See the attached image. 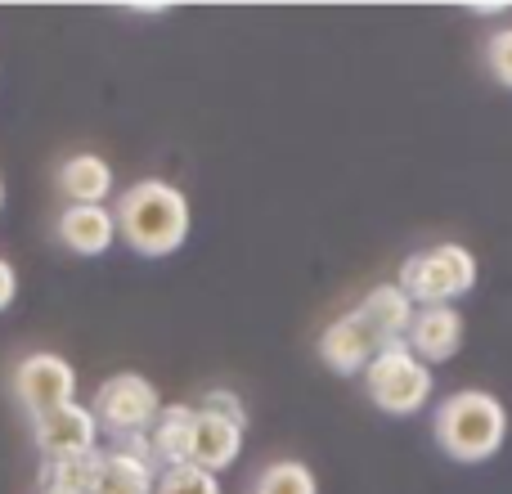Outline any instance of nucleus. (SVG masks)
<instances>
[{
  "mask_svg": "<svg viewBox=\"0 0 512 494\" xmlns=\"http://www.w3.org/2000/svg\"><path fill=\"white\" fill-rule=\"evenodd\" d=\"M90 414L99 423V436H113V441H126V436H144L162 414V396L144 373H113L95 387L90 396Z\"/></svg>",
  "mask_w": 512,
  "mask_h": 494,
  "instance_id": "5",
  "label": "nucleus"
},
{
  "mask_svg": "<svg viewBox=\"0 0 512 494\" xmlns=\"http://www.w3.org/2000/svg\"><path fill=\"white\" fill-rule=\"evenodd\" d=\"M463 337H468V319H463L459 306H418L405 346L427 369H436V364L454 360L463 351Z\"/></svg>",
  "mask_w": 512,
  "mask_h": 494,
  "instance_id": "8",
  "label": "nucleus"
},
{
  "mask_svg": "<svg viewBox=\"0 0 512 494\" xmlns=\"http://www.w3.org/2000/svg\"><path fill=\"white\" fill-rule=\"evenodd\" d=\"M36 494H81V490H36Z\"/></svg>",
  "mask_w": 512,
  "mask_h": 494,
  "instance_id": "24",
  "label": "nucleus"
},
{
  "mask_svg": "<svg viewBox=\"0 0 512 494\" xmlns=\"http://www.w3.org/2000/svg\"><path fill=\"white\" fill-rule=\"evenodd\" d=\"M243 436H248V432H243V427H234L230 418L198 409L189 463H198V468H207V472H216V477H221L225 468H234V463L243 459Z\"/></svg>",
  "mask_w": 512,
  "mask_h": 494,
  "instance_id": "13",
  "label": "nucleus"
},
{
  "mask_svg": "<svg viewBox=\"0 0 512 494\" xmlns=\"http://www.w3.org/2000/svg\"><path fill=\"white\" fill-rule=\"evenodd\" d=\"M414 301L400 292V283H378L369 288L360 301H355V315L364 319V328L373 333L378 351H391V346H405L409 324H414Z\"/></svg>",
  "mask_w": 512,
  "mask_h": 494,
  "instance_id": "11",
  "label": "nucleus"
},
{
  "mask_svg": "<svg viewBox=\"0 0 512 494\" xmlns=\"http://www.w3.org/2000/svg\"><path fill=\"white\" fill-rule=\"evenodd\" d=\"M153 490H158V468L149 459H140V454L108 445L104 468H99V481L90 494H153Z\"/></svg>",
  "mask_w": 512,
  "mask_h": 494,
  "instance_id": "15",
  "label": "nucleus"
},
{
  "mask_svg": "<svg viewBox=\"0 0 512 494\" xmlns=\"http://www.w3.org/2000/svg\"><path fill=\"white\" fill-rule=\"evenodd\" d=\"M508 405L486 387H459L436 405L432 436L441 445L445 459L454 463H490L504 454L508 445Z\"/></svg>",
  "mask_w": 512,
  "mask_h": 494,
  "instance_id": "2",
  "label": "nucleus"
},
{
  "mask_svg": "<svg viewBox=\"0 0 512 494\" xmlns=\"http://www.w3.org/2000/svg\"><path fill=\"white\" fill-rule=\"evenodd\" d=\"M14 297H18V270H14V261L0 256V315L14 306Z\"/></svg>",
  "mask_w": 512,
  "mask_h": 494,
  "instance_id": "21",
  "label": "nucleus"
},
{
  "mask_svg": "<svg viewBox=\"0 0 512 494\" xmlns=\"http://www.w3.org/2000/svg\"><path fill=\"white\" fill-rule=\"evenodd\" d=\"M122 9H131V14H167L176 5H122Z\"/></svg>",
  "mask_w": 512,
  "mask_h": 494,
  "instance_id": "23",
  "label": "nucleus"
},
{
  "mask_svg": "<svg viewBox=\"0 0 512 494\" xmlns=\"http://www.w3.org/2000/svg\"><path fill=\"white\" fill-rule=\"evenodd\" d=\"M153 494H221V477L198 463H176V468L158 472V490Z\"/></svg>",
  "mask_w": 512,
  "mask_h": 494,
  "instance_id": "18",
  "label": "nucleus"
},
{
  "mask_svg": "<svg viewBox=\"0 0 512 494\" xmlns=\"http://www.w3.org/2000/svg\"><path fill=\"white\" fill-rule=\"evenodd\" d=\"M481 270L477 256L463 243H432L423 252H414L400 265V292H405L414 306H454L459 297H468L477 288Z\"/></svg>",
  "mask_w": 512,
  "mask_h": 494,
  "instance_id": "3",
  "label": "nucleus"
},
{
  "mask_svg": "<svg viewBox=\"0 0 512 494\" xmlns=\"http://www.w3.org/2000/svg\"><path fill=\"white\" fill-rule=\"evenodd\" d=\"M504 9H512V5H504V0H486V5H468V14L490 18V14H504Z\"/></svg>",
  "mask_w": 512,
  "mask_h": 494,
  "instance_id": "22",
  "label": "nucleus"
},
{
  "mask_svg": "<svg viewBox=\"0 0 512 494\" xmlns=\"http://www.w3.org/2000/svg\"><path fill=\"white\" fill-rule=\"evenodd\" d=\"M54 189L63 203H81V207H108L117 180H113V162L104 153H72L54 167Z\"/></svg>",
  "mask_w": 512,
  "mask_h": 494,
  "instance_id": "12",
  "label": "nucleus"
},
{
  "mask_svg": "<svg viewBox=\"0 0 512 494\" xmlns=\"http://www.w3.org/2000/svg\"><path fill=\"white\" fill-rule=\"evenodd\" d=\"M194 423H198V405H162L158 423L149 427V450H153L158 472L162 468H176V463H189Z\"/></svg>",
  "mask_w": 512,
  "mask_h": 494,
  "instance_id": "14",
  "label": "nucleus"
},
{
  "mask_svg": "<svg viewBox=\"0 0 512 494\" xmlns=\"http://www.w3.org/2000/svg\"><path fill=\"white\" fill-rule=\"evenodd\" d=\"M54 239H59L63 252L72 256H104L117 239V221L113 207H81V203H63L59 216H54Z\"/></svg>",
  "mask_w": 512,
  "mask_h": 494,
  "instance_id": "10",
  "label": "nucleus"
},
{
  "mask_svg": "<svg viewBox=\"0 0 512 494\" xmlns=\"http://www.w3.org/2000/svg\"><path fill=\"white\" fill-rule=\"evenodd\" d=\"M198 409H207V414H221V418H230L234 427H243V432H248V405H243V396H239V391H230V387H212V391H203V400H198Z\"/></svg>",
  "mask_w": 512,
  "mask_h": 494,
  "instance_id": "20",
  "label": "nucleus"
},
{
  "mask_svg": "<svg viewBox=\"0 0 512 494\" xmlns=\"http://www.w3.org/2000/svg\"><path fill=\"white\" fill-rule=\"evenodd\" d=\"M32 445L41 459H59V454H81L99 445V423L90 405H63L45 418H32Z\"/></svg>",
  "mask_w": 512,
  "mask_h": 494,
  "instance_id": "9",
  "label": "nucleus"
},
{
  "mask_svg": "<svg viewBox=\"0 0 512 494\" xmlns=\"http://www.w3.org/2000/svg\"><path fill=\"white\" fill-rule=\"evenodd\" d=\"M113 221H117V239L131 247L135 256L162 261V256H176L189 243L194 207H189L185 189H176L171 180L149 176L117 194Z\"/></svg>",
  "mask_w": 512,
  "mask_h": 494,
  "instance_id": "1",
  "label": "nucleus"
},
{
  "mask_svg": "<svg viewBox=\"0 0 512 494\" xmlns=\"http://www.w3.org/2000/svg\"><path fill=\"white\" fill-rule=\"evenodd\" d=\"M360 378H364V396H369V405L387 418L423 414V409L432 405V391H436V373L427 369L409 346L378 351Z\"/></svg>",
  "mask_w": 512,
  "mask_h": 494,
  "instance_id": "4",
  "label": "nucleus"
},
{
  "mask_svg": "<svg viewBox=\"0 0 512 494\" xmlns=\"http://www.w3.org/2000/svg\"><path fill=\"white\" fill-rule=\"evenodd\" d=\"M9 396L27 414V423L45 418L77 400V369L59 351H27L9 369Z\"/></svg>",
  "mask_w": 512,
  "mask_h": 494,
  "instance_id": "6",
  "label": "nucleus"
},
{
  "mask_svg": "<svg viewBox=\"0 0 512 494\" xmlns=\"http://www.w3.org/2000/svg\"><path fill=\"white\" fill-rule=\"evenodd\" d=\"M315 355L324 360V369H333L337 378H355V373L369 369V360L378 355V342L364 328V319L355 315V306L346 315H337L333 324L319 328L315 337Z\"/></svg>",
  "mask_w": 512,
  "mask_h": 494,
  "instance_id": "7",
  "label": "nucleus"
},
{
  "mask_svg": "<svg viewBox=\"0 0 512 494\" xmlns=\"http://www.w3.org/2000/svg\"><path fill=\"white\" fill-rule=\"evenodd\" d=\"M248 494H319V477L306 459H270L252 477Z\"/></svg>",
  "mask_w": 512,
  "mask_h": 494,
  "instance_id": "17",
  "label": "nucleus"
},
{
  "mask_svg": "<svg viewBox=\"0 0 512 494\" xmlns=\"http://www.w3.org/2000/svg\"><path fill=\"white\" fill-rule=\"evenodd\" d=\"M486 72H490V81L495 86H504L512 90V27H499V32H490L486 36Z\"/></svg>",
  "mask_w": 512,
  "mask_h": 494,
  "instance_id": "19",
  "label": "nucleus"
},
{
  "mask_svg": "<svg viewBox=\"0 0 512 494\" xmlns=\"http://www.w3.org/2000/svg\"><path fill=\"white\" fill-rule=\"evenodd\" d=\"M0 212H5V176H0Z\"/></svg>",
  "mask_w": 512,
  "mask_h": 494,
  "instance_id": "25",
  "label": "nucleus"
},
{
  "mask_svg": "<svg viewBox=\"0 0 512 494\" xmlns=\"http://www.w3.org/2000/svg\"><path fill=\"white\" fill-rule=\"evenodd\" d=\"M99 468H104V445L81 454H59V459H41L36 468V490H81L90 494L99 481Z\"/></svg>",
  "mask_w": 512,
  "mask_h": 494,
  "instance_id": "16",
  "label": "nucleus"
}]
</instances>
